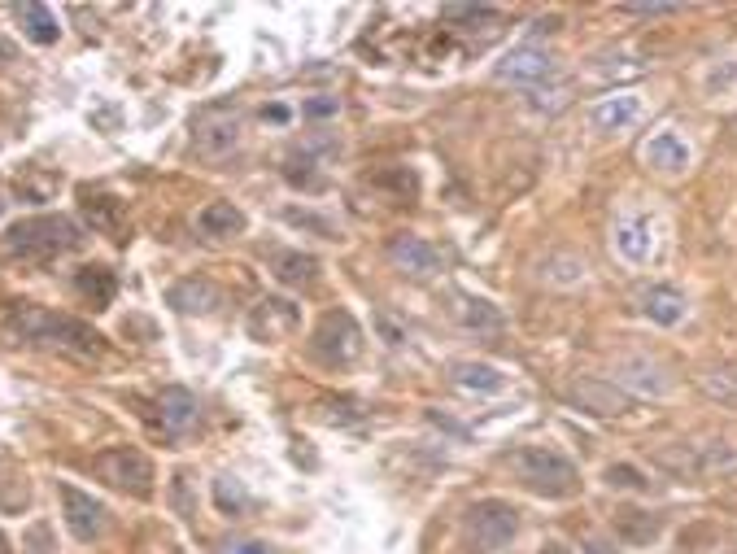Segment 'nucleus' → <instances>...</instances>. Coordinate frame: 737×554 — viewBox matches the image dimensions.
<instances>
[{"instance_id":"nucleus-32","label":"nucleus","mask_w":737,"mask_h":554,"mask_svg":"<svg viewBox=\"0 0 737 554\" xmlns=\"http://www.w3.org/2000/svg\"><path fill=\"white\" fill-rule=\"evenodd\" d=\"M341 105H336V96H314V101H306L301 105V114L306 118H332Z\"/></svg>"},{"instance_id":"nucleus-6","label":"nucleus","mask_w":737,"mask_h":554,"mask_svg":"<svg viewBox=\"0 0 737 554\" xmlns=\"http://www.w3.org/2000/svg\"><path fill=\"white\" fill-rule=\"evenodd\" d=\"M467 524H471V533H476V541L485 550H502L506 541L515 537V507L511 502H498V498H485V502H476V507L467 511Z\"/></svg>"},{"instance_id":"nucleus-4","label":"nucleus","mask_w":737,"mask_h":554,"mask_svg":"<svg viewBox=\"0 0 737 554\" xmlns=\"http://www.w3.org/2000/svg\"><path fill=\"white\" fill-rule=\"evenodd\" d=\"M92 472L101 476L105 485L127 489V493H136V498H149V493H153V463L144 459L140 450H131V445H118V450L96 454Z\"/></svg>"},{"instance_id":"nucleus-36","label":"nucleus","mask_w":737,"mask_h":554,"mask_svg":"<svg viewBox=\"0 0 737 554\" xmlns=\"http://www.w3.org/2000/svg\"><path fill=\"white\" fill-rule=\"evenodd\" d=\"M376 328H380V336H384V341H389V345H402V341H406V332L397 328L393 319H384V315H376Z\"/></svg>"},{"instance_id":"nucleus-35","label":"nucleus","mask_w":737,"mask_h":554,"mask_svg":"<svg viewBox=\"0 0 737 554\" xmlns=\"http://www.w3.org/2000/svg\"><path fill=\"white\" fill-rule=\"evenodd\" d=\"M223 554H271L267 541H227Z\"/></svg>"},{"instance_id":"nucleus-15","label":"nucleus","mask_w":737,"mask_h":554,"mask_svg":"<svg viewBox=\"0 0 737 554\" xmlns=\"http://www.w3.org/2000/svg\"><path fill=\"white\" fill-rule=\"evenodd\" d=\"M624 384L637 393H650V397L668 393V376H663L655 363H646V358H628V363L615 367V389H624Z\"/></svg>"},{"instance_id":"nucleus-23","label":"nucleus","mask_w":737,"mask_h":554,"mask_svg":"<svg viewBox=\"0 0 737 554\" xmlns=\"http://www.w3.org/2000/svg\"><path fill=\"white\" fill-rule=\"evenodd\" d=\"M75 288L83 297L92 301V310H105L114 301V271H105V267H83L79 275H75Z\"/></svg>"},{"instance_id":"nucleus-13","label":"nucleus","mask_w":737,"mask_h":554,"mask_svg":"<svg viewBox=\"0 0 737 554\" xmlns=\"http://www.w3.org/2000/svg\"><path fill=\"white\" fill-rule=\"evenodd\" d=\"M642 158H646V166H655V171L676 175V171L690 166V144L676 136V131H659V136L642 149Z\"/></svg>"},{"instance_id":"nucleus-21","label":"nucleus","mask_w":737,"mask_h":554,"mask_svg":"<svg viewBox=\"0 0 737 554\" xmlns=\"http://www.w3.org/2000/svg\"><path fill=\"white\" fill-rule=\"evenodd\" d=\"M642 310L655 323H663V328H676V323L685 319V297L676 293V288H650L642 297Z\"/></svg>"},{"instance_id":"nucleus-24","label":"nucleus","mask_w":737,"mask_h":554,"mask_svg":"<svg viewBox=\"0 0 737 554\" xmlns=\"http://www.w3.org/2000/svg\"><path fill=\"white\" fill-rule=\"evenodd\" d=\"M615 249H620L628 262H646L650 249H655V240H650V227L642 219L620 223V232H615Z\"/></svg>"},{"instance_id":"nucleus-29","label":"nucleus","mask_w":737,"mask_h":554,"mask_svg":"<svg viewBox=\"0 0 737 554\" xmlns=\"http://www.w3.org/2000/svg\"><path fill=\"white\" fill-rule=\"evenodd\" d=\"M284 219L293 223V227H306V232L323 236V240H336V236H341V232H336V223L319 219V214H310V210H284Z\"/></svg>"},{"instance_id":"nucleus-37","label":"nucleus","mask_w":737,"mask_h":554,"mask_svg":"<svg viewBox=\"0 0 737 554\" xmlns=\"http://www.w3.org/2000/svg\"><path fill=\"white\" fill-rule=\"evenodd\" d=\"M267 118H271V123H284V118H288V110H284V105H271V110H267Z\"/></svg>"},{"instance_id":"nucleus-26","label":"nucleus","mask_w":737,"mask_h":554,"mask_svg":"<svg viewBox=\"0 0 737 554\" xmlns=\"http://www.w3.org/2000/svg\"><path fill=\"white\" fill-rule=\"evenodd\" d=\"M214 502H219V511L240 515L249 507V489L240 485V480H232V476H219V480H214Z\"/></svg>"},{"instance_id":"nucleus-11","label":"nucleus","mask_w":737,"mask_h":554,"mask_svg":"<svg viewBox=\"0 0 737 554\" xmlns=\"http://www.w3.org/2000/svg\"><path fill=\"white\" fill-rule=\"evenodd\" d=\"M297 323H301V310L293 306V301L267 297V301H258V310L249 315V332L258 336V341H275V336L293 332Z\"/></svg>"},{"instance_id":"nucleus-33","label":"nucleus","mask_w":737,"mask_h":554,"mask_svg":"<svg viewBox=\"0 0 737 554\" xmlns=\"http://www.w3.org/2000/svg\"><path fill=\"white\" fill-rule=\"evenodd\" d=\"M624 14H637V18H663V14H676L681 5H620Z\"/></svg>"},{"instance_id":"nucleus-40","label":"nucleus","mask_w":737,"mask_h":554,"mask_svg":"<svg viewBox=\"0 0 737 554\" xmlns=\"http://www.w3.org/2000/svg\"><path fill=\"white\" fill-rule=\"evenodd\" d=\"M0 554H9V546H5V537H0Z\"/></svg>"},{"instance_id":"nucleus-7","label":"nucleus","mask_w":737,"mask_h":554,"mask_svg":"<svg viewBox=\"0 0 737 554\" xmlns=\"http://www.w3.org/2000/svg\"><path fill=\"white\" fill-rule=\"evenodd\" d=\"M563 397L572 406H581V411H589V415H602V419L633 411V397H628L624 389H615V384H607V380H576V384L563 389Z\"/></svg>"},{"instance_id":"nucleus-30","label":"nucleus","mask_w":737,"mask_h":554,"mask_svg":"<svg viewBox=\"0 0 737 554\" xmlns=\"http://www.w3.org/2000/svg\"><path fill=\"white\" fill-rule=\"evenodd\" d=\"M541 275H550L554 284H572V280H581V275H585V262H576V258H550V267L541 271Z\"/></svg>"},{"instance_id":"nucleus-20","label":"nucleus","mask_w":737,"mask_h":554,"mask_svg":"<svg viewBox=\"0 0 737 554\" xmlns=\"http://www.w3.org/2000/svg\"><path fill=\"white\" fill-rule=\"evenodd\" d=\"M450 376H454V384H463L471 393H502L506 389V376L489 363H454Z\"/></svg>"},{"instance_id":"nucleus-3","label":"nucleus","mask_w":737,"mask_h":554,"mask_svg":"<svg viewBox=\"0 0 737 554\" xmlns=\"http://www.w3.org/2000/svg\"><path fill=\"white\" fill-rule=\"evenodd\" d=\"M515 476L524 480L533 493H546V498H572L576 485H581V476H576V467L563 459V454L546 450V445H528V450H519L515 459Z\"/></svg>"},{"instance_id":"nucleus-2","label":"nucleus","mask_w":737,"mask_h":554,"mask_svg":"<svg viewBox=\"0 0 737 554\" xmlns=\"http://www.w3.org/2000/svg\"><path fill=\"white\" fill-rule=\"evenodd\" d=\"M9 249L22 258H57V254H75L83 245V232L62 214H40V219H22L9 227Z\"/></svg>"},{"instance_id":"nucleus-18","label":"nucleus","mask_w":737,"mask_h":554,"mask_svg":"<svg viewBox=\"0 0 737 554\" xmlns=\"http://www.w3.org/2000/svg\"><path fill=\"white\" fill-rule=\"evenodd\" d=\"M642 114V101L633 92H620V96H607V101L594 110V127L598 131H624L628 123H637Z\"/></svg>"},{"instance_id":"nucleus-8","label":"nucleus","mask_w":737,"mask_h":554,"mask_svg":"<svg viewBox=\"0 0 737 554\" xmlns=\"http://www.w3.org/2000/svg\"><path fill=\"white\" fill-rule=\"evenodd\" d=\"M62 515H66V528L75 533L79 541H96L105 533V507L92 498V493H83L75 485H62Z\"/></svg>"},{"instance_id":"nucleus-27","label":"nucleus","mask_w":737,"mask_h":554,"mask_svg":"<svg viewBox=\"0 0 737 554\" xmlns=\"http://www.w3.org/2000/svg\"><path fill=\"white\" fill-rule=\"evenodd\" d=\"M458 319L467 328H498L502 323L498 310H489V301H476V297H458Z\"/></svg>"},{"instance_id":"nucleus-28","label":"nucleus","mask_w":737,"mask_h":554,"mask_svg":"<svg viewBox=\"0 0 737 554\" xmlns=\"http://www.w3.org/2000/svg\"><path fill=\"white\" fill-rule=\"evenodd\" d=\"M655 533H659V524L650 520V515H642V511H624L620 515V537L633 541V546H646Z\"/></svg>"},{"instance_id":"nucleus-1","label":"nucleus","mask_w":737,"mask_h":554,"mask_svg":"<svg viewBox=\"0 0 737 554\" xmlns=\"http://www.w3.org/2000/svg\"><path fill=\"white\" fill-rule=\"evenodd\" d=\"M9 332L22 336V341H35V345H53V349H66L75 358H101V332L92 323H83L75 315H57V310H18L9 319Z\"/></svg>"},{"instance_id":"nucleus-19","label":"nucleus","mask_w":737,"mask_h":554,"mask_svg":"<svg viewBox=\"0 0 737 554\" xmlns=\"http://www.w3.org/2000/svg\"><path fill=\"white\" fill-rule=\"evenodd\" d=\"M197 227L205 236H236V232H245V214H240L232 201H210V206L197 214Z\"/></svg>"},{"instance_id":"nucleus-9","label":"nucleus","mask_w":737,"mask_h":554,"mask_svg":"<svg viewBox=\"0 0 737 554\" xmlns=\"http://www.w3.org/2000/svg\"><path fill=\"white\" fill-rule=\"evenodd\" d=\"M236 140H240V123H236V114H219V110H210V114H201L197 123H192V144H197L201 158H223V153H232V149H236Z\"/></svg>"},{"instance_id":"nucleus-17","label":"nucleus","mask_w":737,"mask_h":554,"mask_svg":"<svg viewBox=\"0 0 737 554\" xmlns=\"http://www.w3.org/2000/svg\"><path fill=\"white\" fill-rule=\"evenodd\" d=\"M171 306L179 315H210V310L219 306V288L210 280H184L171 288Z\"/></svg>"},{"instance_id":"nucleus-10","label":"nucleus","mask_w":737,"mask_h":554,"mask_svg":"<svg viewBox=\"0 0 737 554\" xmlns=\"http://www.w3.org/2000/svg\"><path fill=\"white\" fill-rule=\"evenodd\" d=\"M554 70V57L546 48L537 44H519L498 62V79H511V83H537V79H550Z\"/></svg>"},{"instance_id":"nucleus-41","label":"nucleus","mask_w":737,"mask_h":554,"mask_svg":"<svg viewBox=\"0 0 737 554\" xmlns=\"http://www.w3.org/2000/svg\"><path fill=\"white\" fill-rule=\"evenodd\" d=\"M733 131H737V118H733Z\"/></svg>"},{"instance_id":"nucleus-5","label":"nucleus","mask_w":737,"mask_h":554,"mask_svg":"<svg viewBox=\"0 0 737 554\" xmlns=\"http://www.w3.org/2000/svg\"><path fill=\"white\" fill-rule=\"evenodd\" d=\"M362 349V328L354 323L349 310H336V315H323L319 332H314V354L328 358V363H354Z\"/></svg>"},{"instance_id":"nucleus-38","label":"nucleus","mask_w":737,"mask_h":554,"mask_svg":"<svg viewBox=\"0 0 737 554\" xmlns=\"http://www.w3.org/2000/svg\"><path fill=\"white\" fill-rule=\"evenodd\" d=\"M585 554H615V550H607V546H602V541H589V546H585Z\"/></svg>"},{"instance_id":"nucleus-25","label":"nucleus","mask_w":737,"mask_h":554,"mask_svg":"<svg viewBox=\"0 0 737 554\" xmlns=\"http://www.w3.org/2000/svg\"><path fill=\"white\" fill-rule=\"evenodd\" d=\"M314 271H319V262L306 258V254H280L275 258V275H280L284 284H310Z\"/></svg>"},{"instance_id":"nucleus-34","label":"nucleus","mask_w":737,"mask_h":554,"mask_svg":"<svg viewBox=\"0 0 737 554\" xmlns=\"http://www.w3.org/2000/svg\"><path fill=\"white\" fill-rule=\"evenodd\" d=\"M22 546H27V554H48V524H35Z\"/></svg>"},{"instance_id":"nucleus-16","label":"nucleus","mask_w":737,"mask_h":554,"mask_svg":"<svg viewBox=\"0 0 737 554\" xmlns=\"http://www.w3.org/2000/svg\"><path fill=\"white\" fill-rule=\"evenodd\" d=\"M157 411H162V424L171 432H188L197 424V397L188 389H179V384H171V389L157 393Z\"/></svg>"},{"instance_id":"nucleus-31","label":"nucleus","mask_w":737,"mask_h":554,"mask_svg":"<svg viewBox=\"0 0 737 554\" xmlns=\"http://www.w3.org/2000/svg\"><path fill=\"white\" fill-rule=\"evenodd\" d=\"M607 485H611V489H642L646 480H642V472H637V467L620 463V467H611V472H607Z\"/></svg>"},{"instance_id":"nucleus-22","label":"nucleus","mask_w":737,"mask_h":554,"mask_svg":"<svg viewBox=\"0 0 737 554\" xmlns=\"http://www.w3.org/2000/svg\"><path fill=\"white\" fill-rule=\"evenodd\" d=\"M14 14L22 22V31H27V40H35V44H53L57 35H62V27H57V18H53L48 5H18Z\"/></svg>"},{"instance_id":"nucleus-12","label":"nucleus","mask_w":737,"mask_h":554,"mask_svg":"<svg viewBox=\"0 0 737 554\" xmlns=\"http://www.w3.org/2000/svg\"><path fill=\"white\" fill-rule=\"evenodd\" d=\"M389 258H393V267H402L410 275H437L441 271V254L419 236H393Z\"/></svg>"},{"instance_id":"nucleus-39","label":"nucleus","mask_w":737,"mask_h":554,"mask_svg":"<svg viewBox=\"0 0 737 554\" xmlns=\"http://www.w3.org/2000/svg\"><path fill=\"white\" fill-rule=\"evenodd\" d=\"M541 554H567V550H563V546H546V550H541Z\"/></svg>"},{"instance_id":"nucleus-14","label":"nucleus","mask_w":737,"mask_h":554,"mask_svg":"<svg viewBox=\"0 0 737 554\" xmlns=\"http://www.w3.org/2000/svg\"><path fill=\"white\" fill-rule=\"evenodd\" d=\"M83 214H88V223L96 227V232L123 240V232H127V214H123V201H118V197H105V192H88V197H83Z\"/></svg>"}]
</instances>
